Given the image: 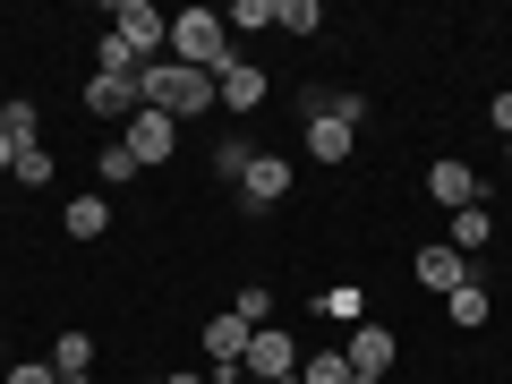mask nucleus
<instances>
[{
  "label": "nucleus",
  "instance_id": "nucleus-1",
  "mask_svg": "<svg viewBox=\"0 0 512 384\" xmlns=\"http://www.w3.org/2000/svg\"><path fill=\"white\" fill-rule=\"evenodd\" d=\"M163 60H180V69H197V77L239 69V43H231V26H222V9H180V18H171Z\"/></svg>",
  "mask_w": 512,
  "mask_h": 384
},
{
  "label": "nucleus",
  "instance_id": "nucleus-2",
  "mask_svg": "<svg viewBox=\"0 0 512 384\" xmlns=\"http://www.w3.org/2000/svg\"><path fill=\"white\" fill-rule=\"evenodd\" d=\"M137 103L146 111H163V120H197V111H214V77H197V69H180V60H154V69H137Z\"/></svg>",
  "mask_w": 512,
  "mask_h": 384
},
{
  "label": "nucleus",
  "instance_id": "nucleus-3",
  "mask_svg": "<svg viewBox=\"0 0 512 384\" xmlns=\"http://www.w3.org/2000/svg\"><path fill=\"white\" fill-rule=\"evenodd\" d=\"M111 35L137 52V69H154V60H163V43H171V18L154 9V0H120V9H111Z\"/></svg>",
  "mask_w": 512,
  "mask_h": 384
},
{
  "label": "nucleus",
  "instance_id": "nucleus-4",
  "mask_svg": "<svg viewBox=\"0 0 512 384\" xmlns=\"http://www.w3.org/2000/svg\"><path fill=\"white\" fill-rule=\"evenodd\" d=\"M120 146L137 154V171H146V163H171V154H180V120H163V111H137V120L120 128Z\"/></svg>",
  "mask_w": 512,
  "mask_h": 384
},
{
  "label": "nucleus",
  "instance_id": "nucleus-5",
  "mask_svg": "<svg viewBox=\"0 0 512 384\" xmlns=\"http://www.w3.org/2000/svg\"><path fill=\"white\" fill-rule=\"evenodd\" d=\"M299 359H308V350H299V342H291L282 325H265V333L248 342V359H239V367H248L256 384H274V376H299Z\"/></svg>",
  "mask_w": 512,
  "mask_h": 384
},
{
  "label": "nucleus",
  "instance_id": "nucleus-6",
  "mask_svg": "<svg viewBox=\"0 0 512 384\" xmlns=\"http://www.w3.org/2000/svg\"><path fill=\"white\" fill-rule=\"evenodd\" d=\"M86 111H94V120H137V111H146V103H137V77H103V69H94L86 77Z\"/></svg>",
  "mask_w": 512,
  "mask_h": 384
},
{
  "label": "nucleus",
  "instance_id": "nucleus-7",
  "mask_svg": "<svg viewBox=\"0 0 512 384\" xmlns=\"http://www.w3.org/2000/svg\"><path fill=\"white\" fill-rule=\"evenodd\" d=\"M427 197L444 205V214H461V205H478V163H427Z\"/></svg>",
  "mask_w": 512,
  "mask_h": 384
},
{
  "label": "nucleus",
  "instance_id": "nucleus-8",
  "mask_svg": "<svg viewBox=\"0 0 512 384\" xmlns=\"http://www.w3.org/2000/svg\"><path fill=\"white\" fill-rule=\"evenodd\" d=\"M350 146H359V128H342L333 111H308V163H350Z\"/></svg>",
  "mask_w": 512,
  "mask_h": 384
},
{
  "label": "nucleus",
  "instance_id": "nucleus-9",
  "mask_svg": "<svg viewBox=\"0 0 512 384\" xmlns=\"http://www.w3.org/2000/svg\"><path fill=\"white\" fill-rule=\"evenodd\" d=\"M239 197H248V205H282V197H291V163H282V154H256L248 180H239Z\"/></svg>",
  "mask_w": 512,
  "mask_h": 384
},
{
  "label": "nucleus",
  "instance_id": "nucleus-10",
  "mask_svg": "<svg viewBox=\"0 0 512 384\" xmlns=\"http://www.w3.org/2000/svg\"><path fill=\"white\" fill-rule=\"evenodd\" d=\"M410 274L444 299V291H461V282H470V265H461V248H444V239H436V248H419V265H410Z\"/></svg>",
  "mask_w": 512,
  "mask_h": 384
},
{
  "label": "nucleus",
  "instance_id": "nucleus-11",
  "mask_svg": "<svg viewBox=\"0 0 512 384\" xmlns=\"http://www.w3.org/2000/svg\"><path fill=\"white\" fill-rule=\"evenodd\" d=\"M359 376H384L393 367V325H350V350H342Z\"/></svg>",
  "mask_w": 512,
  "mask_h": 384
},
{
  "label": "nucleus",
  "instance_id": "nucleus-12",
  "mask_svg": "<svg viewBox=\"0 0 512 384\" xmlns=\"http://www.w3.org/2000/svg\"><path fill=\"white\" fill-rule=\"evenodd\" d=\"M214 103H222V111H256V103H265V69H256V60L222 69V77H214Z\"/></svg>",
  "mask_w": 512,
  "mask_h": 384
},
{
  "label": "nucleus",
  "instance_id": "nucleus-13",
  "mask_svg": "<svg viewBox=\"0 0 512 384\" xmlns=\"http://www.w3.org/2000/svg\"><path fill=\"white\" fill-rule=\"evenodd\" d=\"M248 342H256V333H248V325H239V316H231V308H222V316H214V325H205V359H214V367H239V359H248Z\"/></svg>",
  "mask_w": 512,
  "mask_h": 384
},
{
  "label": "nucleus",
  "instance_id": "nucleus-14",
  "mask_svg": "<svg viewBox=\"0 0 512 384\" xmlns=\"http://www.w3.org/2000/svg\"><path fill=\"white\" fill-rule=\"evenodd\" d=\"M0 137H9V146H43V111H35V94H9V103H0Z\"/></svg>",
  "mask_w": 512,
  "mask_h": 384
},
{
  "label": "nucleus",
  "instance_id": "nucleus-15",
  "mask_svg": "<svg viewBox=\"0 0 512 384\" xmlns=\"http://www.w3.org/2000/svg\"><path fill=\"white\" fill-rule=\"evenodd\" d=\"M308 308L325 316V325H367V291H359V282H333V291H316Z\"/></svg>",
  "mask_w": 512,
  "mask_h": 384
},
{
  "label": "nucleus",
  "instance_id": "nucleus-16",
  "mask_svg": "<svg viewBox=\"0 0 512 384\" xmlns=\"http://www.w3.org/2000/svg\"><path fill=\"white\" fill-rule=\"evenodd\" d=\"M495 239V222H487V205H461L453 214V231H444V248H461V256H478Z\"/></svg>",
  "mask_w": 512,
  "mask_h": 384
},
{
  "label": "nucleus",
  "instance_id": "nucleus-17",
  "mask_svg": "<svg viewBox=\"0 0 512 384\" xmlns=\"http://www.w3.org/2000/svg\"><path fill=\"white\" fill-rule=\"evenodd\" d=\"M60 231H69V239H103V231H111V205H103V197H69Z\"/></svg>",
  "mask_w": 512,
  "mask_h": 384
},
{
  "label": "nucleus",
  "instance_id": "nucleus-18",
  "mask_svg": "<svg viewBox=\"0 0 512 384\" xmlns=\"http://www.w3.org/2000/svg\"><path fill=\"white\" fill-rule=\"evenodd\" d=\"M487 308H495V299L478 291V282H461V291H444V316H453L461 333H470V325H487Z\"/></svg>",
  "mask_w": 512,
  "mask_h": 384
},
{
  "label": "nucleus",
  "instance_id": "nucleus-19",
  "mask_svg": "<svg viewBox=\"0 0 512 384\" xmlns=\"http://www.w3.org/2000/svg\"><path fill=\"white\" fill-rule=\"evenodd\" d=\"M94 367V333H60L52 342V376H86Z\"/></svg>",
  "mask_w": 512,
  "mask_h": 384
},
{
  "label": "nucleus",
  "instance_id": "nucleus-20",
  "mask_svg": "<svg viewBox=\"0 0 512 384\" xmlns=\"http://www.w3.org/2000/svg\"><path fill=\"white\" fill-rule=\"evenodd\" d=\"M222 26H231V43H239V35H265V26H274V0H231Z\"/></svg>",
  "mask_w": 512,
  "mask_h": 384
},
{
  "label": "nucleus",
  "instance_id": "nucleus-21",
  "mask_svg": "<svg viewBox=\"0 0 512 384\" xmlns=\"http://www.w3.org/2000/svg\"><path fill=\"white\" fill-rule=\"evenodd\" d=\"M231 316H239L248 333H265V325H274V291H265V282H248V291L231 299Z\"/></svg>",
  "mask_w": 512,
  "mask_h": 384
},
{
  "label": "nucleus",
  "instance_id": "nucleus-22",
  "mask_svg": "<svg viewBox=\"0 0 512 384\" xmlns=\"http://www.w3.org/2000/svg\"><path fill=\"white\" fill-rule=\"evenodd\" d=\"M274 26H282V35H316L325 9H316V0H274Z\"/></svg>",
  "mask_w": 512,
  "mask_h": 384
},
{
  "label": "nucleus",
  "instance_id": "nucleus-23",
  "mask_svg": "<svg viewBox=\"0 0 512 384\" xmlns=\"http://www.w3.org/2000/svg\"><path fill=\"white\" fill-rule=\"evenodd\" d=\"M94 171H103V188H128V180H137V154H128L120 137H111V146L94 154Z\"/></svg>",
  "mask_w": 512,
  "mask_h": 384
},
{
  "label": "nucleus",
  "instance_id": "nucleus-24",
  "mask_svg": "<svg viewBox=\"0 0 512 384\" xmlns=\"http://www.w3.org/2000/svg\"><path fill=\"white\" fill-rule=\"evenodd\" d=\"M299 384H350V359L342 350H316V359H299Z\"/></svg>",
  "mask_w": 512,
  "mask_h": 384
},
{
  "label": "nucleus",
  "instance_id": "nucleus-25",
  "mask_svg": "<svg viewBox=\"0 0 512 384\" xmlns=\"http://www.w3.org/2000/svg\"><path fill=\"white\" fill-rule=\"evenodd\" d=\"M248 163H256V146H239V137H231V146H214V180H248Z\"/></svg>",
  "mask_w": 512,
  "mask_h": 384
},
{
  "label": "nucleus",
  "instance_id": "nucleus-26",
  "mask_svg": "<svg viewBox=\"0 0 512 384\" xmlns=\"http://www.w3.org/2000/svg\"><path fill=\"white\" fill-rule=\"evenodd\" d=\"M52 171H60L52 146H26V154H18V180H26V188H52Z\"/></svg>",
  "mask_w": 512,
  "mask_h": 384
},
{
  "label": "nucleus",
  "instance_id": "nucleus-27",
  "mask_svg": "<svg viewBox=\"0 0 512 384\" xmlns=\"http://www.w3.org/2000/svg\"><path fill=\"white\" fill-rule=\"evenodd\" d=\"M0 384H52V359H43V367H9Z\"/></svg>",
  "mask_w": 512,
  "mask_h": 384
},
{
  "label": "nucleus",
  "instance_id": "nucleus-28",
  "mask_svg": "<svg viewBox=\"0 0 512 384\" xmlns=\"http://www.w3.org/2000/svg\"><path fill=\"white\" fill-rule=\"evenodd\" d=\"M487 120H495V128L512 137V94H495V103H487Z\"/></svg>",
  "mask_w": 512,
  "mask_h": 384
},
{
  "label": "nucleus",
  "instance_id": "nucleus-29",
  "mask_svg": "<svg viewBox=\"0 0 512 384\" xmlns=\"http://www.w3.org/2000/svg\"><path fill=\"white\" fill-rule=\"evenodd\" d=\"M205 384H248V367H205Z\"/></svg>",
  "mask_w": 512,
  "mask_h": 384
},
{
  "label": "nucleus",
  "instance_id": "nucleus-30",
  "mask_svg": "<svg viewBox=\"0 0 512 384\" xmlns=\"http://www.w3.org/2000/svg\"><path fill=\"white\" fill-rule=\"evenodd\" d=\"M0 171H18V146H9V137H0Z\"/></svg>",
  "mask_w": 512,
  "mask_h": 384
},
{
  "label": "nucleus",
  "instance_id": "nucleus-31",
  "mask_svg": "<svg viewBox=\"0 0 512 384\" xmlns=\"http://www.w3.org/2000/svg\"><path fill=\"white\" fill-rule=\"evenodd\" d=\"M163 384H205V376H197V367H180V376H163Z\"/></svg>",
  "mask_w": 512,
  "mask_h": 384
},
{
  "label": "nucleus",
  "instance_id": "nucleus-32",
  "mask_svg": "<svg viewBox=\"0 0 512 384\" xmlns=\"http://www.w3.org/2000/svg\"><path fill=\"white\" fill-rule=\"evenodd\" d=\"M350 384H384V376H359V367H350Z\"/></svg>",
  "mask_w": 512,
  "mask_h": 384
},
{
  "label": "nucleus",
  "instance_id": "nucleus-33",
  "mask_svg": "<svg viewBox=\"0 0 512 384\" xmlns=\"http://www.w3.org/2000/svg\"><path fill=\"white\" fill-rule=\"evenodd\" d=\"M52 384H86V376H52Z\"/></svg>",
  "mask_w": 512,
  "mask_h": 384
},
{
  "label": "nucleus",
  "instance_id": "nucleus-34",
  "mask_svg": "<svg viewBox=\"0 0 512 384\" xmlns=\"http://www.w3.org/2000/svg\"><path fill=\"white\" fill-rule=\"evenodd\" d=\"M248 384H256V376H248ZM274 384H299V376H274Z\"/></svg>",
  "mask_w": 512,
  "mask_h": 384
},
{
  "label": "nucleus",
  "instance_id": "nucleus-35",
  "mask_svg": "<svg viewBox=\"0 0 512 384\" xmlns=\"http://www.w3.org/2000/svg\"><path fill=\"white\" fill-rule=\"evenodd\" d=\"M0 367H9V342H0Z\"/></svg>",
  "mask_w": 512,
  "mask_h": 384
}]
</instances>
